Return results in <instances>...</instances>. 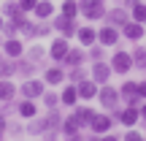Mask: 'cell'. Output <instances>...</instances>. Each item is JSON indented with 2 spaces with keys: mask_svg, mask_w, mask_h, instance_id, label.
Listing matches in <instances>:
<instances>
[{
  "mask_svg": "<svg viewBox=\"0 0 146 141\" xmlns=\"http://www.w3.org/2000/svg\"><path fill=\"white\" fill-rule=\"evenodd\" d=\"M106 0H78V14L89 22H98V19H106Z\"/></svg>",
  "mask_w": 146,
  "mask_h": 141,
  "instance_id": "1",
  "label": "cell"
},
{
  "mask_svg": "<svg viewBox=\"0 0 146 141\" xmlns=\"http://www.w3.org/2000/svg\"><path fill=\"white\" fill-rule=\"evenodd\" d=\"M19 92H22V98L38 100V98H43V92H46V82H43V79H25L22 87H19Z\"/></svg>",
  "mask_w": 146,
  "mask_h": 141,
  "instance_id": "2",
  "label": "cell"
},
{
  "mask_svg": "<svg viewBox=\"0 0 146 141\" xmlns=\"http://www.w3.org/2000/svg\"><path fill=\"white\" fill-rule=\"evenodd\" d=\"M119 98L125 100L127 106H141V103H143V98H141V92H138V82L127 79V82L119 87Z\"/></svg>",
  "mask_w": 146,
  "mask_h": 141,
  "instance_id": "3",
  "label": "cell"
},
{
  "mask_svg": "<svg viewBox=\"0 0 146 141\" xmlns=\"http://www.w3.org/2000/svg\"><path fill=\"white\" fill-rule=\"evenodd\" d=\"M114 120L122 122L125 128H133L138 120H141V109L138 106H125V109H114Z\"/></svg>",
  "mask_w": 146,
  "mask_h": 141,
  "instance_id": "4",
  "label": "cell"
},
{
  "mask_svg": "<svg viewBox=\"0 0 146 141\" xmlns=\"http://www.w3.org/2000/svg\"><path fill=\"white\" fill-rule=\"evenodd\" d=\"M52 27H54V30H57L62 38H73V35H76V30H78L76 19H70V16H62V14H57V16H54Z\"/></svg>",
  "mask_w": 146,
  "mask_h": 141,
  "instance_id": "5",
  "label": "cell"
},
{
  "mask_svg": "<svg viewBox=\"0 0 146 141\" xmlns=\"http://www.w3.org/2000/svg\"><path fill=\"white\" fill-rule=\"evenodd\" d=\"M130 68H133V54L125 52V49L114 52V57H111V71L122 76V73H130Z\"/></svg>",
  "mask_w": 146,
  "mask_h": 141,
  "instance_id": "6",
  "label": "cell"
},
{
  "mask_svg": "<svg viewBox=\"0 0 146 141\" xmlns=\"http://www.w3.org/2000/svg\"><path fill=\"white\" fill-rule=\"evenodd\" d=\"M98 98H100V106L108 111H114L116 106H119V90H114L111 84H103V87L98 90Z\"/></svg>",
  "mask_w": 146,
  "mask_h": 141,
  "instance_id": "7",
  "label": "cell"
},
{
  "mask_svg": "<svg viewBox=\"0 0 146 141\" xmlns=\"http://www.w3.org/2000/svg\"><path fill=\"white\" fill-rule=\"evenodd\" d=\"M92 82L98 84V87H103V84H108V79H111V63H106V60H98V63H92Z\"/></svg>",
  "mask_w": 146,
  "mask_h": 141,
  "instance_id": "8",
  "label": "cell"
},
{
  "mask_svg": "<svg viewBox=\"0 0 146 141\" xmlns=\"http://www.w3.org/2000/svg\"><path fill=\"white\" fill-rule=\"evenodd\" d=\"M119 30H122V35H125L127 41H141V38H143V33H146V27H143V22L127 19L125 25L119 27Z\"/></svg>",
  "mask_w": 146,
  "mask_h": 141,
  "instance_id": "9",
  "label": "cell"
},
{
  "mask_svg": "<svg viewBox=\"0 0 146 141\" xmlns=\"http://www.w3.org/2000/svg\"><path fill=\"white\" fill-rule=\"evenodd\" d=\"M119 27H114V25H103L98 30V43H103V46H116L119 43Z\"/></svg>",
  "mask_w": 146,
  "mask_h": 141,
  "instance_id": "10",
  "label": "cell"
},
{
  "mask_svg": "<svg viewBox=\"0 0 146 141\" xmlns=\"http://www.w3.org/2000/svg\"><path fill=\"white\" fill-rule=\"evenodd\" d=\"M68 49H70V43H68V38H54L52 41V46H49V57L54 60V63H62L65 60V54H68Z\"/></svg>",
  "mask_w": 146,
  "mask_h": 141,
  "instance_id": "11",
  "label": "cell"
},
{
  "mask_svg": "<svg viewBox=\"0 0 146 141\" xmlns=\"http://www.w3.org/2000/svg\"><path fill=\"white\" fill-rule=\"evenodd\" d=\"M84 60H87V52L78 49V46H70L68 54H65V60L60 65H62V68H78V65H84Z\"/></svg>",
  "mask_w": 146,
  "mask_h": 141,
  "instance_id": "12",
  "label": "cell"
},
{
  "mask_svg": "<svg viewBox=\"0 0 146 141\" xmlns=\"http://www.w3.org/2000/svg\"><path fill=\"white\" fill-rule=\"evenodd\" d=\"M3 52H5L8 60H19V57H25V43H22L19 38H5L3 41Z\"/></svg>",
  "mask_w": 146,
  "mask_h": 141,
  "instance_id": "13",
  "label": "cell"
},
{
  "mask_svg": "<svg viewBox=\"0 0 146 141\" xmlns=\"http://www.w3.org/2000/svg\"><path fill=\"white\" fill-rule=\"evenodd\" d=\"M65 79H68V73H65V68H62L60 63L43 71V82H46V84H52V87H57V84H62Z\"/></svg>",
  "mask_w": 146,
  "mask_h": 141,
  "instance_id": "14",
  "label": "cell"
},
{
  "mask_svg": "<svg viewBox=\"0 0 146 141\" xmlns=\"http://www.w3.org/2000/svg\"><path fill=\"white\" fill-rule=\"evenodd\" d=\"M111 125H114V117L98 114V111H95L92 122H89V128H92V133H98V136H103V133H108V130H111Z\"/></svg>",
  "mask_w": 146,
  "mask_h": 141,
  "instance_id": "15",
  "label": "cell"
},
{
  "mask_svg": "<svg viewBox=\"0 0 146 141\" xmlns=\"http://www.w3.org/2000/svg\"><path fill=\"white\" fill-rule=\"evenodd\" d=\"M76 90H78V98L81 100H92V98H98V84L92 82V79H84V82H78L76 84Z\"/></svg>",
  "mask_w": 146,
  "mask_h": 141,
  "instance_id": "16",
  "label": "cell"
},
{
  "mask_svg": "<svg viewBox=\"0 0 146 141\" xmlns=\"http://www.w3.org/2000/svg\"><path fill=\"white\" fill-rule=\"evenodd\" d=\"M70 117L78 122V128H87L89 122H92V117H95V109H89V106H73Z\"/></svg>",
  "mask_w": 146,
  "mask_h": 141,
  "instance_id": "17",
  "label": "cell"
},
{
  "mask_svg": "<svg viewBox=\"0 0 146 141\" xmlns=\"http://www.w3.org/2000/svg\"><path fill=\"white\" fill-rule=\"evenodd\" d=\"M127 19H130V14H127V8H111V11H106V25L122 27V25H125Z\"/></svg>",
  "mask_w": 146,
  "mask_h": 141,
  "instance_id": "18",
  "label": "cell"
},
{
  "mask_svg": "<svg viewBox=\"0 0 146 141\" xmlns=\"http://www.w3.org/2000/svg\"><path fill=\"white\" fill-rule=\"evenodd\" d=\"M76 38H78V43H81V46H92V43H98V30H95V27H78L76 30Z\"/></svg>",
  "mask_w": 146,
  "mask_h": 141,
  "instance_id": "19",
  "label": "cell"
},
{
  "mask_svg": "<svg viewBox=\"0 0 146 141\" xmlns=\"http://www.w3.org/2000/svg\"><path fill=\"white\" fill-rule=\"evenodd\" d=\"M16 111H19L22 120H33V117H38V106H35V100H30V98H22L19 103H16Z\"/></svg>",
  "mask_w": 146,
  "mask_h": 141,
  "instance_id": "20",
  "label": "cell"
},
{
  "mask_svg": "<svg viewBox=\"0 0 146 141\" xmlns=\"http://www.w3.org/2000/svg\"><path fill=\"white\" fill-rule=\"evenodd\" d=\"M16 92H19V90H16V84L11 82V79H0V103H11Z\"/></svg>",
  "mask_w": 146,
  "mask_h": 141,
  "instance_id": "21",
  "label": "cell"
},
{
  "mask_svg": "<svg viewBox=\"0 0 146 141\" xmlns=\"http://www.w3.org/2000/svg\"><path fill=\"white\" fill-rule=\"evenodd\" d=\"M60 103H62V106H76L78 103V90H76V84H68V87L60 92Z\"/></svg>",
  "mask_w": 146,
  "mask_h": 141,
  "instance_id": "22",
  "label": "cell"
},
{
  "mask_svg": "<svg viewBox=\"0 0 146 141\" xmlns=\"http://www.w3.org/2000/svg\"><path fill=\"white\" fill-rule=\"evenodd\" d=\"M35 65H38V63H33V60H27V57H19V60H16V73L25 76V79H33Z\"/></svg>",
  "mask_w": 146,
  "mask_h": 141,
  "instance_id": "23",
  "label": "cell"
},
{
  "mask_svg": "<svg viewBox=\"0 0 146 141\" xmlns=\"http://www.w3.org/2000/svg\"><path fill=\"white\" fill-rule=\"evenodd\" d=\"M46 128H49L46 133H57L60 128H62V114H60L57 109H49V114H46Z\"/></svg>",
  "mask_w": 146,
  "mask_h": 141,
  "instance_id": "24",
  "label": "cell"
},
{
  "mask_svg": "<svg viewBox=\"0 0 146 141\" xmlns=\"http://www.w3.org/2000/svg\"><path fill=\"white\" fill-rule=\"evenodd\" d=\"M35 19H52V14H54V5H52V0H38V5H35Z\"/></svg>",
  "mask_w": 146,
  "mask_h": 141,
  "instance_id": "25",
  "label": "cell"
},
{
  "mask_svg": "<svg viewBox=\"0 0 146 141\" xmlns=\"http://www.w3.org/2000/svg\"><path fill=\"white\" fill-rule=\"evenodd\" d=\"M0 8H3L0 14H3L5 19H16V16H22V14H25V11L19 8V3H16V0H8V3H3Z\"/></svg>",
  "mask_w": 146,
  "mask_h": 141,
  "instance_id": "26",
  "label": "cell"
},
{
  "mask_svg": "<svg viewBox=\"0 0 146 141\" xmlns=\"http://www.w3.org/2000/svg\"><path fill=\"white\" fill-rule=\"evenodd\" d=\"M27 130H30L33 136H43V133L49 130V128H46V117H33L30 125H27Z\"/></svg>",
  "mask_w": 146,
  "mask_h": 141,
  "instance_id": "27",
  "label": "cell"
},
{
  "mask_svg": "<svg viewBox=\"0 0 146 141\" xmlns=\"http://www.w3.org/2000/svg\"><path fill=\"white\" fill-rule=\"evenodd\" d=\"M130 54H133V68L146 71V46H135Z\"/></svg>",
  "mask_w": 146,
  "mask_h": 141,
  "instance_id": "28",
  "label": "cell"
},
{
  "mask_svg": "<svg viewBox=\"0 0 146 141\" xmlns=\"http://www.w3.org/2000/svg\"><path fill=\"white\" fill-rule=\"evenodd\" d=\"M60 14H62V16H70V19H76V16H78V0H62Z\"/></svg>",
  "mask_w": 146,
  "mask_h": 141,
  "instance_id": "29",
  "label": "cell"
},
{
  "mask_svg": "<svg viewBox=\"0 0 146 141\" xmlns=\"http://www.w3.org/2000/svg\"><path fill=\"white\" fill-rule=\"evenodd\" d=\"M43 54H49V52H46L43 46H38V43H33L30 49H25V57H27V60H33V63H41Z\"/></svg>",
  "mask_w": 146,
  "mask_h": 141,
  "instance_id": "30",
  "label": "cell"
},
{
  "mask_svg": "<svg viewBox=\"0 0 146 141\" xmlns=\"http://www.w3.org/2000/svg\"><path fill=\"white\" fill-rule=\"evenodd\" d=\"M87 57L92 60V63H98V60H103V57H106V46H103V43H92V46L87 49Z\"/></svg>",
  "mask_w": 146,
  "mask_h": 141,
  "instance_id": "31",
  "label": "cell"
},
{
  "mask_svg": "<svg viewBox=\"0 0 146 141\" xmlns=\"http://www.w3.org/2000/svg\"><path fill=\"white\" fill-rule=\"evenodd\" d=\"M60 130L65 133V136H76V133H81V128H78V122L73 120V117H68V120H62V128Z\"/></svg>",
  "mask_w": 146,
  "mask_h": 141,
  "instance_id": "32",
  "label": "cell"
},
{
  "mask_svg": "<svg viewBox=\"0 0 146 141\" xmlns=\"http://www.w3.org/2000/svg\"><path fill=\"white\" fill-rule=\"evenodd\" d=\"M16 73V60H3L0 63V76L3 79H11Z\"/></svg>",
  "mask_w": 146,
  "mask_h": 141,
  "instance_id": "33",
  "label": "cell"
},
{
  "mask_svg": "<svg viewBox=\"0 0 146 141\" xmlns=\"http://www.w3.org/2000/svg\"><path fill=\"white\" fill-rule=\"evenodd\" d=\"M68 79H70V84L84 82V79H87V71H84V65H78V68H68Z\"/></svg>",
  "mask_w": 146,
  "mask_h": 141,
  "instance_id": "34",
  "label": "cell"
},
{
  "mask_svg": "<svg viewBox=\"0 0 146 141\" xmlns=\"http://www.w3.org/2000/svg\"><path fill=\"white\" fill-rule=\"evenodd\" d=\"M130 16L135 22H143V16H146V3H138L135 8H130Z\"/></svg>",
  "mask_w": 146,
  "mask_h": 141,
  "instance_id": "35",
  "label": "cell"
},
{
  "mask_svg": "<svg viewBox=\"0 0 146 141\" xmlns=\"http://www.w3.org/2000/svg\"><path fill=\"white\" fill-rule=\"evenodd\" d=\"M19 33H22L25 38H35V22H30V19H27L25 25L19 27Z\"/></svg>",
  "mask_w": 146,
  "mask_h": 141,
  "instance_id": "36",
  "label": "cell"
},
{
  "mask_svg": "<svg viewBox=\"0 0 146 141\" xmlns=\"http://www.w3.org/2000/svg\"><path fill=\"white\" fill-rule=\"evenodd\" d=\"M43 103H46L49 109H57L60 106V95L57 92H43Z\"/></svg>",
  "mask_w": 146,
  "mask_h": 141,
  "instance_id": "37",
  "label": "cell"
},
{
  "mask_svg": "<svg viewBox=\"0 0 146 141\" xmlns=\"http://www.w3.org/2000/svg\"><path fill=\"white\" fill-rule=\"evenodd\" d=\"M16 3H19V8L25 11V14H33L35 5H38V0H16Z\"/></svg>",
  "mask_w": 146,
  "mask_h": 141,
  "instance_id": "38",
  "label": "cell"
},
{
  "mask_svg": "<svg viewBox=\"0 0 146 141\" xmlns=\"http://www.w3.org/2000/svg\"><path fill=\"white\" fill-rule=\"evenodd\" d=\"M122 141H146V136H141L138 130H133V128H130V130L122 136Z\"/></svg>",
  "mask_w": 146,
  "mask_h": 141,
  "instance_id": "39",
  "label": "cell"
},
{
  "mask_svg": "<svg viewBox=\"0 0 146 141\" xmlns=\"http://www.w3.org/2000/svg\"><path fill=\"white\" fill-rule=\"evenodd\" d=\"M138 3H141V0H122V8H127V11H130V8H135Z\"/></svg>",
  "mask_w": 146,
  "mask_h": 141,
  "instance_id": "40",
  "label": "cell"
},
{
  "mask_svg": "<svg viewBox=\"0 0 146 141\" xmlns=\"http://www.w3.org/2000/svg\"><path fill=\"white\" fill-rule=\"evenodd\" d=\"M8 130V120H5V114H0V136Z\"/></svg>",
  "mask_w": 146,
  "mask_h": 141,
  "instance_id": "41",
  "label": "cell"
},
{
  "mask_svg": "<svg viewBox=\"0 0 146 141\" xmlns=\"http://www.w3.org/2000/svg\"><path fill=\"white\" fill-rule=\"evenodd\" d=\"M98 141H119V136H114V133H103Z\"/></svg>",
  "mask_w": 146,
  "mask_h": 141,
  "instance_id": "42",
  "label": "cell"
},
{
  "mask_svg": "<svg viewBox=\"0 0 146 141\" xmlns=\"http://www.w3.org/2000/svg\"><path fill=\"white\" fill-rule=\"evenodd\" d=\"M138 92H141V98L146 100V79H143V82H138Z\"/></svg>",
  "mask_w": 146,
  "mask_h": 141,
  "instance_id": "43",
  "label": "cell"
},
{
  "mask_svg": "<svg viewBox=\"0 0 146 141\" xmlns=\"http://www.w3.org/2000/svg\"><path fill=\"white\" fill-rule=\"evenodd\" d=\"M138 109H141V120L146 122V103H141V106H138Z\"/></svg>",
  "mask_w": 146,
  "mask_h": 141,
  "instance_id": "44",
  "label": "cell"
},
{
  "mask_svg": "<svg viewBox=\"0 0 146 141\" xmlns=\"http://www.w3.org/2000/svg\"><path fill=\"white\" fill-rule=\"evenodd\" d=\"M68 141H84V136H81V133H76V136H68Z\"/></svg>",
  "mask_w": 146,
  "mask_h": 141,
  "instance_id": "45",
  "label": "cell"
},
{
  "mask_svg": "<svg viewBox=\"0 0 146 141\" xmlns=\"http://www.w3.org/2000/svg\"><path fill=\"white\" fill-rule=\"evenodd\" d=\"M3 25H5V16L0 14V33H3Z\"/></svg>",
  "mask_w": 146,
  "mask_h": 141,
  "instance_id": "46",
  "label": "cell"
},
{
  "mask_svg": "<svg viewBox=\"0 0 146 141\" xmlns=\"http://www.w3.org/2000/svg\"><path fill=\"white\" fill-rule=\"evenodd\" d=\"M143 27H146V16H143Z\"/></svg>",
  "mask_w": 146,
  "mask_h": 141,
  "instance_id": "47",
  "label": "cell"
},
{
  "mask_svg": "<svg viewBox=\"0 0 146 141\" xmlns=\"http://www.w3.org/2000/svg\"><path fill=\"white\" fill-rule=\"evenodd\" d=\"M0 63H3V54H0Z\"/></svg>",
  "mask_w": 146,
  "mask_h": 141,
  "instance_id": "48",
  "label": "cell"
},
{
  "mask_svg": "<svg viewBox=\"0 0 146 141\" xmlns=\"http://www.w3.org/2000/svg\"><path fill=\"white\" fill-rule=\"evenodd\" d=\"M0 141H3V136H0Z\"/></svg>",
  "mask_w": 146,
  "mask_h": 141,
  "instance_id": "49",
  "label": "cell"
},
{
  "mask_svg": "<svg viewBox=\"0 0 146 141\" xmlns=\"http://www.w3.org/2000/svg\"><path fill=\"white\" fill-rule=\"evenodd\" d=\"M0 79H3V76H0Z\"/></svg>",
  "mask_w": 146,
  "mask_h": 141,
  "instance_id": "50",
  "label": "cell"
}]
</instances>
